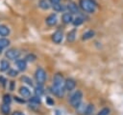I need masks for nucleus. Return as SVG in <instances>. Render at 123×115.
<instances>
[{"instance_id": "nucleus-1", "label": "nucleus", "mask_w": 123, "mask_h": 115, "mask_svg": "<svg viewBox=\"0 0 123 115\" xmlns=\"http://www.w3.org/2000/svg\"><path fill=\"white\" fill-rule=\"evenodd\" d=\"M79 5H80V8L84 11V12H86V13H94L96 11V3L93 1V0H80L79 2Z\"/></svg>"}, {"instance_id": "nucleus-2", "label": "nucleus", "mask_w": 123, "mask_h": 115, "mask_svg": "<svg viewBox=\"0 0 123 115\" xmlns=\"http://www.w3.org/2000/svg\"><path fill=\"white\" fill-rule=\"evenodd\" d=\"M82 98H83V93H82L80 90H77V91L70 97V100H69L70 104H71L73 107L77 108V107L81 104Z\"/></svg>"}, {"instance_id": "nucleus-3", "label": "nucleus", "mask_w": 123, "mask_h": 115, "mask_svg": "<svg viewBox=\"0 0 123 115\" xmlns=\"http://www.w3.org/2000/svg\"><path fill=\"white\" fill-rule=\"evenodd\" d=\"M35 78L37 82V84H43L46 80V72L42 68H37L35 72Z\"/></svg>"}, {"instance_id": "nucleus-4", "label": "nucleus", "mask_w": 123, "mask_h": 115, "mask_svg": "<svg viewBox=\"0 0 123 115\" xmlns=\"http://www.w3.org/2000/svg\"><path fill=\"white\" fill-rule=\"evenodd\" d=\"M64 81H65V80H64L62 74L60 73V72L56 73V74L54 75V77H53V85H55V86L64 88Z\"/></svg>"}, {"instance_id": "nucleus-5", "label": "nucleus", "mask_w": 123, "mask_h": 115, "mask_svg": "<svg viewBox=\"0 0 123 115\" xmlns=\"http://www.w3.org/2000/svg\"><path fill=\"white\" fill-rule=\"evenodd\" d=\"M5 55H6V57H7L8 59H10V60H15V59H17V58L19 57L20 52H19V50H17V49H15V48H10V49H8V50L6 51Z\"/></svg>"}, {"instance_id": "nucleus-6", "label": "nucleus", "mask_w": 123, "mask_h": 115, "mask_svg": "<svg viewBox=\"0 0 123 115\" xmlns=\"http://www.w3.org/2000/svg\"><path fill=\"white\" fill-rule=\"evenodd\" d=\"M45 22L48 26H54L57 24L58 22V16L56 14H51L50 15H48L45 19Z\"/></svg>"}, {"instance_id": "nucleus-7", "label": "nucleus", "mask_w": 123, "mask_h": 115, "mask_svg": "<svg viewBox=\"0 0 123 115\" xmlns=\"http://www.w3.org/2000/svg\"><path fill=\"white\" fill-rule=\"evenodd\" d=\"M51 92H52L55 96H57L58 98H62V97L64 95V88H62V87H58V86L53 85V86L51 87Z\"/></svg>"}, {"instance_id": "nucleus-8", "label": "nucleus", "mask_w": 123, "mask_h": 115, "mask_svg": "<svg viewBox=\"0 0 123 115\" xmlns=\"http://www.w3.org/2000/svg\"><path fill=\"white\" fill-rule=\"evenodd\" d=\"M62 39H63V34H62V32L60 31V30L54 32L53 35H52V41H53L55 43H62Z\"/></svg>"}, {"instance_id": "nucleus-9", "label": "nucleus", "mask_w": 123, "mask_h": 115, "mask_svg": "<svg viewBox=\"0 0 123 115\" xmlns=\"http://www.w3.org/2000/svg\"><path fill=\"white\" fill-rule=\"evenodd\" d=\"M75 87H76V81L74 79L67 78L64 81V89H66L67 91H72Z\"/></svg>"}, {"instance_id": "nucleus-10", "label": "nucleus", "mask_w": 123, "mask_h": 115, "mask_svg": "<svg viewBox=\"0 0 123 115\" xmlns=\"http://www.w3.org/2000/svg\"><path fill=\"white\" fill-rule=\"evenodd\" d=\"M66 9L71 13V14H79V8H78V6L76 5V3H74V2H69L68 4H67V6H66Z\"/></svg>"}, {"instance_id": "nucleus-11", "label": "nucleus", "mask_w": 123, "mask_h": 115, "mask_svg": "<svg viewBox=\"0 0 123 115\" xmlns=\"http://www.w3.org/2000/svg\"><path fill=\"white\" fill-rule=\"evenodd\" d=\"M15 65H16V67H17V69L19 71H25L26 67H27L25 59H18V60H16L15 61Z\"/></svg>"}, {"instance_id": "nucleus-12", "label": "nucleus", "mask_w": 123, "mask_h": 115, "mask_svg": "<svg viewBox=\"0 0 123 115\" xmlns=\"http://www.w3.org/2000/svg\"><path fill=\"white\" fill-rule=\"evenodd\" d=\"M62 21L65 24H68L70 22L73 21V17H72V14H69V13H64L62 16Z\"/></svg>"}, {"instance_id": "nucleus-13", "label": "nucleus", "mask_w": 123, "mask_h": 115, "mask_svg": "<svg viewBox=\"0 0 123 115\" xmlns=\"http://www.w3.org/2000/svg\"><path fill=\"white\" fill-rule=\"evenodd\" d=\"M19 94H20L23 98H30V96H31L30 90H29L27 87H25V86H22V87L19 88Z\"/></svg>"}, {"instance_id": "nucleus-14", "label": "nucleus", "mask_w": 123, "mask_h": 115, "mask_svg": "<svg viewBox=\"0 0 123 115\" xmlns=\"http://www.w3.org/2000/svg\"><path fill=\"white\" fill-rule=\"evenodd\" d=\"M94 35H95V32H94L93 30H88V31H86V32H85V33L83 34V36H82V40H83V41L89 40V39L93 38Z\"/></svg>"}, {"instance_id": "nucleus-15", "label": "nucleus", "mask_w": 123, "mask_h": 115, "mask_svg": "<svg viewBox=\"0 0 123 115\" xmlns=\"http://www.w3.org/2000/svg\"><path fill=\"white\" fill-rule=\"evenodd\" d=\"M66 39L69 43H73L76 39V29H72L71 31H69L67 33V36H66Z\"/></svg>"}, {"instance_id": "nucleus-16", "label": "nucleus", "mask_w": 123, "mask_h": 115, "mask_svg": "<svg viewBox=\"0 0 123 115\" xmlns=\"http://www.w3.org/2000/svg\"><path fill=\"white\" fill-rule=\"evenodd\" d=\"M10 34V28L6 25H0V36L7 37Z\"/></svg>"}, {"instance_id": "nucleus-17", "label": "nucleus", "mask_w": 123, "mask_h": 115, "mask_svg": "<svg viewBox=\"0 0 123 115\" xmlns=\"http://www.w3.org/2000/svg\"><path fill=\"white\" fill-rule=\"evenodd\" d=\"M9 67H10V64H9V62L7 60H1L0 61V71L1 72L8 71Z\"/></svg>"}, {"instance_id": "nucleus-18", "label": "nucleus", "mask_w": 123, "mask_h": 115, "mask_svg": "<svg viewBox=\"0 0 123 115\" xmlns=\"http://www.w3.org/2000/svg\"><path fill=\"white\" fill-rule=\"evenodd\" d=\"M52 8H53L54 11H56V12H63V11H65V9H66V7H65L64 5H62V4H61V3L54 4V5L52 6Z\"/></svg>"}, {"instance_id": "nucleus-19", "label": "nucleus", "mask_w": 123, "mask_h": 115, "mask_svg": "<svg viewBox=\"0 0 123 115\" xmlns=\"http://www.w3.org/2000/svg\"><path fill=\"white\" fill-rule=\"evenodd\" d=\"M38 6H39V8H41L42 10H48V9L50 8L49 2L46 1V0H39V1H38Z\"/></svg>"}, {"instance_id": "nucleus-20", "label": "nucleus", "mask_w": 123, "mask_h": 115, "mask_svg": "<svg viewBox=\"0 0 123 115\" xmlns=\"http://www.w3.org/2000/svg\"><path fill=\"white\" fill-rule=\"evenodd\" d=\"M10 110H11V108H10V104H8V103H4V102H3V104L1 105V111H2V113L5 114V115H8V114L10 113Z\"/></svg>"}, {"instance_id": "nucleus-21", "label": "nucleus", "mask_w": 123, "mask_h": 115, "mask_svg": "<svg viewBox=\"0 0 123 115\" xmlns=\"http://www.w3.org/2000/svg\"><path fill=\"white\" fill-rule=\"evenodd\" d=\"M93 111H94V106H93V104H87L86 106V109H85V115H92V113H93Z\"/></svg>"}, {"instance_id": "nucleus-22", "label": "nucleus", "mask_w": 123, "mask_h": 115, "mask_svg": "<svg viewBox=\"0 0 123 115\" xmlns=\"http://www.w3.org/2000/svg\"><path fill=\"white\" fill-rule=\"evenodd\" d=\"M43 93H44V91H43V87H42V85H41V84H37V86L35 88V94H36V96L40 97Z\"/></svg>"}, {"instance_id": "nucleus-23", "label": "nucleus", "mask_w": 123, "mask_h": 115, "mask_svg": "<svg viewBox=\"0 0 123 115\" xmlns=\"http://www.w3.org/2000/svg\"><path fill=\"white\" fill-rule=\"evenodd\" d=\"M9 44H10V41H9L8 39H6V38H1V39H0V46H1L2 48L8 46Z\"/></svg>"}, {"instance_id": "nucleus-24", "label": "nucleus", "mask_w": 123, "mask_h": 115, "mask_svg": "<svg viewBox=\"0 0 123 115\" xmlns=\"http://www.w3.org/2000/svg\"><path fill=\"white\" fill-rule=\"evenodd\" d=\"M83 21H84V19H83V17H81V16H77L76 18H74L73 19V25L74 26H79V25H81L82 23H83Z\"/></svg>"}, {"instance_id": "nucleus-25", "label": "nucleus", "mask_w": 123, "mask_h": 115, "mask_svg": "<svg viewBox=\"0 0 123 115\" xmlns=\"http://www.w3.org/2000/svg\"><path fill=\"white\" fill-rule=\"evenodd\" d=\"M3 102L10 104V103L12 102V98H11V96H10V95H7V94L4 95V97H3Z\"/></svg>"}, {"instance_id": "nucleus-26", "label": "nucleus", "mask_w": 123, "mask_h": 115, "mask_svg": "<svg viewBox=\"0 0 123 115\" xmlns=\"http://www.w3.org/2000/svg\"><path fill=\"white\" fill-rule=\"evenodd\" d=\"M30 101H31V102H35V103L38 104V103H40V97H38V96L32 97V98L30 99Z\"/></svg>"}, {"instance_id": "nucleus-27", "label": "nucleus", "mask_w": 123, "mask_h": 115, "mask_svg": "<svg viewBox=\"0 0 123 115\" xmlns=\"http://www.w3.org/2000/svg\"><path fill=\"white\" fill-rule=\"evenodd\" d=\"M25 60L28 61V62H34L36 60V56L34 54H28L26 57H25Z\"/></svg>"}, {"instance_id": "nucleus-28", "label": "nucleus", "mask_w": 123, "mask_h": 115, "mask_svg": "<svg viewBox=\"0 0 123 115\" xmlns=\"http://www.w3.org/2000/svg\"><path fill=\"white\" fill-rule=\"evenodd\" d=\"M109 114H110V109L107 108V107H105L102 110H100V112L97 115H109Z\"/></svg>"}, {"instance_id": "nucleus-29", "label": "nucleus", "mask_w": 123, "mask_h": 115, "mask_svg": "<svg viewBox=\"0 0 123 115\" xmlns=\"http://www.w3.org/2000/svg\"><path fill=\"white\" fill-rule=\"evenodd\" d=\"M21 80H23V82H26L27 84H29V85H33V82H32V80L29 78V77H27V76H22L21 77Z\"/></svg>"}, {"instance_id": "nucleus-30", "label": "nucleus", "mask_w": 123, "mask_h": 115, "mask_svg": "<svg viewBox=\"0 0 123 115\" xmlns=\"http://www.w3.org/2000/svg\"><path fill=\"white\" fill-rule=\"evenodd\" d=\"M17 71H15V70H9V72H8V74L10 75V76H12V77H13V76H16L17 75Z\"/></svg>"}, {"instance_id": "nucleus-31", "label": "nucleus", "mask_w": 123, "mask_h": 115, "mask_svg": "<svg viewBox=\"0 0 123 115\" xmlns=\"http://www.w3.org/2000/svg\"><path fill=\"white\" fill-rule=\"evenodd\" d=\"M46 102L48 103V105H54V101L50 97H47L46 98Z\"/></svg>"}, {"instance_id": "nucleus-32", "label": "nucleus", "mask_w": 123, "mask_h": 115, "mask_svg": "<svg viewBox=\"0 0 123 115\" xmlns=\"http://www.w3.org/2000/svg\"><path fill=\"white\" fill-rule=\"evenodd\" d=\"M14 100H15L16 101H18V102H22V103H23V102H25V101H24L23 99L21 100V99H19L18 97H14Z\"/></svg>"}, {"instance_id": "nucleus-33", "label": "nucleus", "mask_w": 123, "mask_h": 115, "mask_svg": "<svg viewBox=\"0 0 123 115\" xmlns=\"http://www.w3.org/2000/svg\"><path fill=\"white\" fill-rule=\"evenodd\" d=\"M49 2H50L52 5H54V4H58V3H60L61 0H49Z\"/></svg>"}, {"instance_id": "nucleus-34", "label": "nucleus", "mask_w": 123, "mask_h": 115, "mask_svg": "<svg viewBox=\"0 0 123 115\" xmlns=\"http://www.w3.org/2000/svg\"><path fill=\"white\" fill-rule=\"evenodd\" d=\"M12 115H25V114L22 113L21 111H14V112L12 113Z\"/></svg>"}, {"instance_id": "nucleus-35", "label": "nucleus", "mask_w": 123, "mask_h": 115, "mask_svg": "<svg viewBox=\"0 0 123 115\" xmlns=\"http://www.w3.org/2000/svg\"><path fill=\"white\" fill-rule=\"evenodd\" d=\"M0 81H1V83H2L3 85H5V82H6V80L4 79V77H3V76H0Z\"/></svg>"}, {"instance_id": "nucleus-36", "label": "nucleus", "mask_w": 123, "mask_h": 115, "mask_svg": "<svg viewBox=\"0 0 123 115\" xmlns=\"http://www.w3.org/2000/svg\"><path fill=\"white\" fill-rule=\"evenodd\" d=\"M13 85H14L13 81H11V90H12V91L13 90Z\"/></svg>"}, {"instance_id": "nucleus-37", "label": "nucleus", "mask_w": 123, "mask_h": 115, "mask_svg": "<svg viewBox=\"0 0 123 115\" xmlns=\"http://www.w3.org/2000/svg\"><path fill=\"white\" fill-rule=\"evenodd\" d=\"M2 49H3V48H2L1 46H0V53H1V51H2Z\"/></svg>"}]
</instances>
